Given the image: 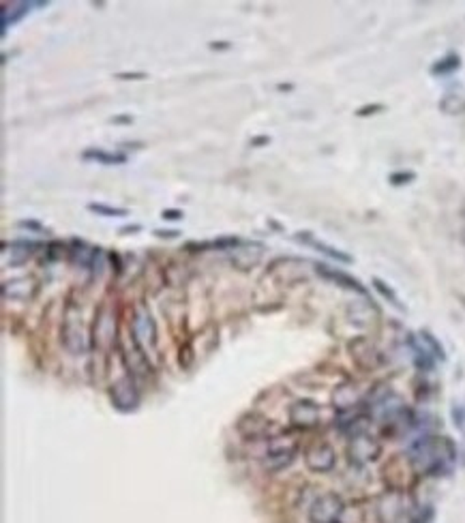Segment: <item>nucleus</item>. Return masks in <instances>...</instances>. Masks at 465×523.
I'll return each mask as SVG.
<instances>
[{
  "label": "nucleus",
  "mask_w": 465,
  "mask_h": 523,
  "mask_svg": "<svg viewBox=\"0 0 465 523\" xmlns=\"http://www.w3.org/2000/svg\"><path fill=\"white\" fill-rule=\"evenodd\" d=\"M407 455L418 472L440 476L451 470L453 461L457 459V448L448 438L424 436L410 444Z\"/></svg>",
  "instance_id": "obj_1"
},
{
  "label": "nucleus",
  "mask_w": 465,
  "mask_h": 523,
  "mask_svg": "<svg viewBox=\"0 0 465 523\" xmlns=\"http://www.w3.org/2000/svg\"><path fill=\"white\" fill-rule=\"evenodd\" d=\"M61 341L73 356L86 354V350H88V337H86V328L82 322V313L73 303L67 305V311H65V320L61 326Z\"/></svg>",
  "instance_id": "obj_2"
},
{
  "label": "nucleus",
  "mask_w": 465,
  "mask_h": 523,
  "mask_svg": "<svg viewBox=\"0 0 465 523\" xmlns=\"http://www.w3.org/2000/svg\"><path fill=\"white\" fill-rule=\"evenodd\" d=\"M109 397L114 407L120 409V412H136L140 405V392L136 388V380L131 373H125L120 380L111 384Z\"/></svg>",
  "instance_id": "obj_3"
},
{
  "label": "nucleus",
  "mask_w": 465,
  "mask_h": 523,
  "mask_svg": "<svg viewBox=\"0 0 465 523\" xmlns=\"http://www.w3.org/2000/svg\"><path fill=\"white\" fill-rule=\"evenodd\" d=\"M131 337H133V341H136L144 352L157 348V324H155L153 315L148 313L146 307H138L136 313H133Z\"/></svg>",
  "instance_id": "obj_4"
},
{
  "label": "nucleus",
  "mask_w": 465,
  "mask_h": 523,
  "mask_svg": "<svg viewBox=\"0 0 465 523\" xmlns=\"http://www.w3.org/2000/svg\"><path fill=\"white\" fill-rule=\"evenodd\" d=\"M343 513V502L337 493H324L311 504L309 519L311 523H337Z\"/></svg>",
  "instance_id": "obj_5"
},
{
  "label": "nucleus",
  "mask_w": 465,
  "mask_h": 523,
  "mask_svg": "<svg viewBox=\"0 0 465 523\" xmlns=\"http://www.w3.org/2000/svg\"><path fill=\"white\" fill-rule=\"evenodd\" d=\"M266 245L257 240H243L236 249L230 251V262L238 270H249L259 264V259L264 257Z\"/></svg>",
  "instance_id": "obj_6"
},
{
  "label": "nucleus",
  "mask_w": 465,
  "mask_h": 523,
  "mask_svg": "<svg viewBox=\"0 0 465 523\" xmlns=\"http://www.w3.org/2000/svg\"><path fill=\"white\" fill-rule=\"evenodd\" d=\"M294 455H296V444L294 442H277L272 440L270 446H268V453H266V459H264V468L268 472H279L288 468V465L294 461Z\"/></svg>",
  "instance_id": "obj_7"
},
{
  "label": "nucleus",
  "mask_w": 465,
  "mask_h": 523,
  "mask_svg": "<svg viewBox=\"0 0 465 523\" xmlns=\"http://www.w3.org/2000/svg\"><path fill=\"white\" fill-rule=\"evenodd\" d=\"M36 290H39V286H36L34 277H13L0 288L5 301H17V303L30 301V298L36 294Z\"/></svg>",
  "instance_id": "obj_8"
},
{
  "label": "nucleus",
  "mask_w": 465,
  "mask_h": 523,
  "mask_svg": "<svg viewBox=\"0 0 465 523\" xmlns=\"http://www.w3.org/2000/svg\"><path fill=\"white\" fill-rule=\"evenodd\" d=\"M290 423L294 427H301V429H311L320 423V405L315 401L309 399H301V401H294L290 405Z\"/></svg>",
  "instance_id": "obj_9"
},
{
  "label": "nucleus",
  "mask_w": 465,
  "mask_h": 523,
  "mask_svg": "<svg viewBox=\"0 0 465 523\" xmlns=\"http://www.w3.org/2000/svg\"><path fill=\"white\" fill-rule=\"evenodd\" d=\"M334 461H337V455H334L332 446L324 442L311 446L305 455V463L311 472H328L334 468Z\"/></svg>",
  "instance_id": "obj_10"
},
{
  "label": "nucleus",
  "mask_w": 465,
  "mask_h": 523,
  "mask_svg": "<svg viewBox=\"0 0 465 523\" xmlns=\"http://www.w3.org/2000/svg\"><path fill=\"white\" fill-rule=\"evenodd\" d=\"M380 455V444L369 438L367 434H360V436H354L349 442V457L354 459L356 463H369L378 459Z\"/></svg>",
  "instance_id": "obj_11"
},
{
  "label": "nucleus",
  "mask_w": 465,
  "mask_h": 523,
  "mask_svg": "<svg viewBox=\"0 0 465 523\" xmlns=\"http://www.w3.org/2000/svg\"><path fill=\"white\" fill-rule=\"evenodd\" d=\"M95 343L99 348H109L114 343V334H116V322L114 315L109 313L107 307H101L97 317H95Z\"/></svg>",
  "instance_id": "obj_12"
},
{
  "label": "nucleus",
  "mask_w": 465,
  "mask_h": 523,
  "mask_svg": "<svg viewBox=\"0 0 465 523\" xmlns=\"http://www.w3.org/2000/svg\"><path fill=\"white\" fill-rule=\"evenodd\" d=\"M45 5L47 3H26V0H22V3H5L3 11H0V17H3V36L7 34L9 26L24 20L32 7H45Z\"/></svg>",
  "instance_id": "obj_13"
},
{
  "label": "nucleus",
  "mask_w": 465,
  "mask_h": 523,
  "mask_svg": "<svg viewBox=\"0 0 465 523\" xmlns=\"http://www.w3.org/2000/svg\"><path fill=\"white\" fill-rule=\"evenodd\" d=\"M294 240L296 242H303V245H311V247H315L320 253H324V255H328V257H332V259H337V262H343V264H352L354 262V257H352L349 253H345V251H341V249H337V247H332V245H328V242H322V240H315L313 238V234L309 232H299L294 236Z\"/></svg>",
  "instance_id": "obj_14"
},
{
  "label": "nucleus",
  "mask_w": 465,
  "mask_h": 523,
  "mask_svg": "<svg viewBox=\"0 0 465 523\" xmlns=\"http://www.w3.org/2000/svg\"><path fill=\"white\" fill-rule=\"evenodd\" d=\"M99 247H90L88 242L80 240V238H73L71 240V247H69V255L73 259V264L82 266V268H92L95 259L99 255Z\"/></svg>",
  "instance_id": "obj_15"
},
{
  "label": "nucleus",
  "mask_w": 465,
  "mask_h": 523,
  "mask_svg": "<svg viewBox=\"0 0 465 523\" xmlns=\"http://www.w3.org/2000/svg\"><path fill=\"white\" fill-rule=\"evenodd\" d=\"M34 249H39V245L32 240H11L3 242V253H11L9 266H22L24 262L34 253Z\"/></svg>",
  "instance_id": "obj_16"
},
{
  "label": "nucleus",
  "mask_w": 465,
  "mask_h": 523,
  "mask_svg": "<svg viewBox=\"0 0 465 523\" xmlns=\"http://www.w3.org/2000/svg\"><path fill=\"white\" fill-rule=\"evenodd\" d=\"M315 270H318V275H322L324 279H330V281H334V284L341 286V288L354 290V292H358V294H367V290L363 288V284L358 281V279L349 277V275H345V273H341V270H334V268H330V266H326V264H315Z\"/></svg>",
  "instance_id": "obj_17"
},
{
  "label": "nucleus",
  "mask_w": 465,
  "mask_h": 523,
  "mask_svg": "<svg viewBox=\"0 0 465 523\" xmlns=\"http://www.w3.org/2000/svg\"><path fill=\"white\" fill-rule=\"evenodd\" d=\"M238 429H240V434L247 438H262L268 431V423L259 414H247L245 418H240Z\"/></svg>",
  "instance_id": "obj_18"
},
{
  "label": "nucleus",
  "mask_w": 465,
  "mask_h": 523,
  "mask_svg": "<svg viewBox=\"0 0 465 523\" xmlns=\"http://www.w3.org/2000/svg\"><path fill=\"white\" fill-rule=\"evenodd\" d=\"M84 161H97L101 165H125L127 163V155L122 153H109L103 151V148H86L82 153Z\"/></svg>",
  "instance_id": "obj_19"
},
{
  "label": "nucleus",
  "mask_w": 465,
  "mask_h": 523,
  "mask_svg": "<svg viewBox=\"0 0 465 523\" xmlns=\"http://www.w3.org/2000/svg\"><path fill=\"white\" fill-rule=\"evenodd\" d=\"M410 345H412V350H414V365H416L420 371H431L433 365H435L433 354L422 345V341L418 343L416 339H410Z\"/></svg>",
  "instance_id": "obj_20"
},
{
  "label": "nucleus",
  "mask_w": 465,
  "mask_h": 523,
  "mask_svg": "<svg viewBox=\"0 0 465 523\" xmlns=\"http://www.w3.org/2000/svg\"><path fill=\"white\" fill-rule=\"evenodd\" d=\"M459 69H461V58L457 54H448L431 65V76H451V73Z\"/></svg>",
  "instance_id": "obj_21"
},
{
  "label": "nucleus",
  "mask_w": 465,
  "mask_h": 523,
  "mask_svg": "<svg viewBox=\"0 0 465 523\" xmlns=\"http://www.w3.org/2000/svg\"><path fill=\"white\" fill-rule=\"evenodd\" d=\"M334 407H339L341 412H347L356 405V390L352 386H339L334 390Z\"/></svg>",
  "instance_id": "obj_22"
},
{
  "label": "nucleus",
  "mask_w": 465,
  "mask_h": 523,
  "mask_svg": "<svg viewBox=\"0 0 465 523\" xmlns=\"http://www.w3.org/2000/svg\"><path fill=\"white\" fill-rule=\"evenodd\" d=\"M437 107L444 111V114H451V116H459L465 114V97L463 95H446Z\"/></svg>",
  "instance_id": "obj_23"
},
{
  "label": "nucleus",
  "mask_w": 465,
  "mask_h": 523,
  "mask_svg": "<svg viewBox=\"0 0 465 523\" xmlns=\"http://www.w3.org/2000/svg\"><path fill=\"white\" fill-rule=\"evenodd\" d=\"M374 286H376V290L386 298V301L390 303V305H393V307H397L399 311H405V307H403V303L399 301V296L395 294V290L393 288H390L386 281H382V279L380 277H374Z\"/></svg>",
  "instance_id": "obj_24"
},
{
  "label": "nucleus",
  "mask_w": 465,
  "mask_h": 523,
  "mask_svg": "<svg viewBox=\"0 0 465 523\" xmlns=\"http://www.w3.org/2000/svg\"><path fill=\"white\" fill-rule=\"evenodd\" d=\"M88 211H90V213H97L99 217H127V215H129L127 209L107 206V204H101V202H90V204H88Z\"/></svg>",
  "instance_id": "obj_25"
},
{
  "label": "nucleus",
  "mask_w": 465,
  "mask_h": 523,
  "mask_svg": "<svg viewBox=\"0 0 465 523\" xmlns=\"http://www.w3.org/2000/svg\"><path fill=\"white\" fill-rule=\"evenodd\" d=\"M420 341H422V345L429 350L431 354H433V359L435 361H446V354H444V348L440 345V341L433 337L431 332H426V330H420Z\"/></svg>",
  "instance_id": "obj_26"
},
{
  "label": "nucleus",
  "mask_w": 465,
  "mask_h": 523,
  "mask_svg": "<svg viewBox=\"0 0 465 523\" xmlns=\"http://www.w3.org/2000/svg\"><path fill=\"white\" fill-rule=\"evenodd\" d=\"M416 180V174L414 172H393L388 176V182L393 186H403V184H410Z\"/></svg>",
  "instance_id": "obj_27"
},
{
  "label": "nucleus",
  "mask_w": 465,
  "mask_h": 523,
  "mask_svg": "<svg viewBox=\"0 0 465 523\" xmlns=\"http://www.w3.org/2000/svg\"><path fill=\"white\" fill-rule=\"evenodd\" d=\"M384 109H386V105H382V103H369V105H363V107L356 109V116L358 118H367V116L380 114V111H384Z\"/></svg>",
  "instance_id": "obj_28"
},
{
  "label": "nucleus",
  "mask_w": 465,
  "mask_h": 523,
  "mask_svg": "<svg viewBox=\"0 0 465 523\" xmlns=\"http://www.w3.org/2000/svg\"><path fill=\"white\" fill-rule=\"evenodd\" d=\"M45 251H47L50 259H61L65 255V251H69V247H65L63 242H58V240H54V242H50V245L45 247Z\"/></svg>",
  "instance_id": "obj_29"
},
{
  "label": "nucleus",
  "mask_w": 465,
  "mask_h": 523,
  "mask_svg": "<svg viewBox=\"0 0 465 523\" xmlns=\"http://www.w3.org/2000/svg\"><path fill=\"white\" fill-rule=\"evenodd\" d=\"M148 76L144 71H120L116 73V80H122V82H136V80H146Z\"/></svg>",
  "instance_id": "obj_30"
},
{
  "label": "nucleus",
  "mask_w": 465,
  "mask_h": 523,
  "mask_svg": "<svg viewBox=\"0 0 465 523\" xmlns=\"http://www.w3.org/2000/svg\"><path fill=\"white\" fill-rule=\"evenodd\" d=\"M17 226H20V228H26V230H30V232H36V234L45 232V228L41 226L39 221H34V219H24V221H17Z\"/></svg>",
  "instance_id": "obj_31"
},
{
  "label": "nucleus",
  "mask_w": 465,
  "mask_h": 523,
  "mask_svg": "<svg viewBox=\"0 0 465 523\" xmlns=\"http://www.w3.org/2000/svg\"><path fill=\"white\" fill-rule=\"evenodd\" d=\"M182 217H184V213L178 211V209H165L161 213V219H165V221H180Z\"/></svg>",
  "instance_id": "obj_32"
},
{
  "label": "nucleus",
  "mask_w": 465,
  "mask_h": 523,
  "mask_svg": "<svg viewBox=\"0 0 465 523\" xmlns=\"http://www.w3.org/2000/svg\"><path fill=\"white\" fill-rule=\"evenodd\" d=\"M157 238H163V240H174V238H178L182 232L180 230H155L153 232Z\"/></svg>",
  "instance_id": "obj_33"
},
{
  "label": "nucleus",
  "mask_w": 465,
  "mask_h": 523,
  "mask_svg": "<svg viewBox=\"0 0 465 523\" xmlns=\"http://www.w3.org/2000/svg\"><path fill=\"white\" fill-rule=\"evenodd\" d=\"M109 125H133V116L131 114H120V116H111Z\"/></svg>",
  "instance_id": "obj_34"
},
{
  "label": "nucleus",
  "mask_w": 465,
  "mask_h": 523,
  "mask_svg": "<svg viewBox=\"0 0 465 523\" xmlns=\"http://www.w3.org/2000/svg\"><path fill=\"white\" fill-rule=\"evenodd\" d=\"M453 418H455V425L459 429H463V425H465V409H459V405L453 407Z\"/></svg>",
  "instance_id": "obj_35"
},
{
  "label": "nucleus",
  "mask_w": 465,
  "mask_h": 523,
  "mask_svg": "<svg viewBox=\"0 0 465 523\" xmlns=\"http://www.w3.org/2000/svg\"><path fill=\"white\" fill-rule=\"evenodd\" d=\"M138 232H142V226H140V223H133V226H122V228L118 230V234H120V236L138 234Z\"/></svg>",
  "instance_id": "obj_36"
},
{
  "label": "nucleus",
  "mask_w": 465,
  "mask_h": 523,
  "mask_svg": "<svg viewBox=\"0 0 465 523\" xmlns=\"http://www.w3.org/2000/svg\"><path fill=\"white\" fill-rule=\"evenodd\" d=\"M208 47H210L213 52H223V50H230L232 43H230V41H210Z\"/></svg>",
  "instance_id": "obj_37"
},
{
  "label": "nucleus",
  "mask_w": 465,
  "mask_h": 523,
  "mask_svg": "<svg viewBox=\"0 0 465 523\" xmlns=\"http://www.w3.org/2000/svg\"><path fill=\"white\" fill-rule=\"evenodd\" d=\"M266 144H270V138H268V136H257V138H253V140H251V146H253V148L266 146Z\"/></svg>",
  "instance_id": "obj_38"
},
{
  "label": "nucleus",
  "mask_w": 465,
  "mask_h": 523,
  "mask_svg": "<svg viewBox=\"0 0 465 523\" xmlns=\"http://www.w3.org/2000/svg\"><path fill=\"white\" fill-rule=\"evenodd\" d=\"M279 90H292V84H279Z\"/></svg>",
  "instance_id": "obj_39"
}]
</instances>
